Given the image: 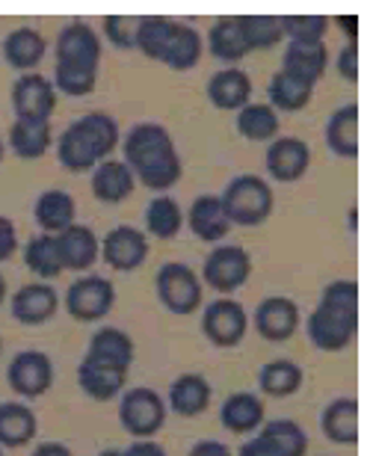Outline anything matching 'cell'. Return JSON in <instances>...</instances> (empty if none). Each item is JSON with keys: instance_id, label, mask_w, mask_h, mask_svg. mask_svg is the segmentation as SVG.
<instances>
[{"instance_id": "1", "label": "cell", "mask_w": 370, "mask_h": 456, "mask_svg": "<svg viewBox=\"0 0 370 456\" xmlns=\"http://www.w3.org/2000/svg\"><path fill=\"white\" fill-rule=\"evenodd\" d=\"M119 145L125 151V163L142 187L166 193L181 181V154L175 149L173 134L160 122H137Z\"/></svg>"}, {"instance_id": "2", "label": "cell", "mask_w": 370, "mask_h": 456, "mask_svg": "<svg viewBox=\"0 0 370 456\" xmlns=\"http://www.w3.org/2000/svg\"><path fill=\"white\" fill-rule=\"evenodd\" d=\"M220 199H222L231 225H246V228L267 223L276 208L273 187L267 184V178L252 175V172L231 178Z\"/></svg>"}, {"instance_id": "3", "label": "cell", "mask_w": 370, "mask_h": 456, "mask_svg": "<svg viewBox=\"0 0 370 456\" xmlns=\"http://www.w3.org/2000/svg\"><path fill=\"white\" fill-rule=\"evenodd\" d=\"M119 424L133 439H151L166 424V403L155 388H128L119 406Z\"/></svg>"}, {"instance_id": "4", "label": "cell", "mask_w": 370, "mask_h": 456, "mask_svg": "<svg viewBox=\"0 0 370 456\" xmlns=\"http://www.w3.org/2000/svg\"><path fill=\"white\" fill-rule=\"evenodd\" d=\"M157 297L173 314H196V308L202 305V279L196 276L193 267H187L181 261H169L157 270Z\"/></svg>"}, {"instance_id": "5", "label": "cell", "mask_w": 370, "mask_h": 456, "mask_svg": "<svg viewBox=\"0 0 370 456\" xmlns=\"http://www.w3.org/2000/svg\"><path fill=\"white\" fill-rule=\"evenodd\" d=\"M252 276V255L243 246L220 243L202 264V279L205 285H211L220 294H234L243 288Z\"/></svg>"}, {"instance_id": "6", "label": "cell", "mask_w": 370, "mask_h": 456, "mask_svg": "<svg viewBox=\"0 0 370 456\" xmlns=\"http://www.w3.org/2000/svg\"><path fill=\"white\" fill-rule=\"evenodd\" d=\"M101 36H98L86 21H71L60 30L57 42H53V60L57 66L71 69H89L98 71L101 66Z\"/></svg>"}, {"instance_id": "7", "label": "cell", "mask_w": 370, "mask_h": 456, "mask_svg": "<svg viewBox=\"0 0 370 456\" xmlns=\"http://www.w3.org/2000/svg\"><path fill=\"white\" fill-rule=\"evenodd\" d=\"M246 330H249V314L237 299L231 297H220L213 299L211 305L205 308L202 314V332L205 338L211 341L213 346H237L243 338H246Z\"/></svg>"}, {"instance_id": "8", "label": "cell", "mask_w": 370, "mask_h": 456, "mask_svg": "<svg viewBox=\"0 0 370 456\" xmlns=\"http://www.w3.org/2000/svg\"><path fill=\"white\" fill-rule=\"evenodd\" d=\"M309 341L323 353H338L344 346L353 344L356 332H358V314L341 312V308L332 305H318L309 317Z\"/></svg>"}, {"instance_id": "9", "label": "cell", "mask_w": 370, "mask_h": 456, "mask_svg": "<svg viewBox=\"0 0 370 456\" xmlns=\"http://www.w3.org/2000/svg\"><path fill=\"white\" fill-rule=\"evenodd\" d=\"M116 303V288L104 276H84L66 290V308L68 314L80 323H95L104 314H110Z\"/></svg>"}, {"instance_id": "10", "label": "cell", "mask_w": 370, "mask_h": 456, "mask_svg": "<svg viewBox=\"0 0 370 456\" xmlns=\"http://www.w3.org/2000/svg\"><path fill=\"white\" fill-rule=\"evenodd\" d=\"M12 110L15 118L24 122H51L53 110H57V89H53L51 77L30 71L21 75L12 84Z\"/></svg>"}, {"instance_id": "11", "label": "cell", "mask_w": 370, "mask_h": 456, "mask_svg": "<svg viewBox=\"0 0 370 456\" xmlns=\"http://www.w3.org/2000/svg\"><path fill=\"white\" fill-rule=\"evenodd\" d=\"M6 382L15 395L27 400L42 397L53 386V362L42 350H24L18 353L6 368Z\"/></svg>"}, {"instance_id": "12", "label": "cell", "mask_w": 370, "mask_h": 456, "mask_svg": "<svg viewBox=\"0 0 370 456\" xmlns=\"http://www.w3.org/2000/svg\"><path fill=\"white\" fill-rule=\"evenodd\" d=\"M101 258L107 267L131 273L146 264L149 258V234L137 225H116L104 234Z\"/></svg>"}, {"instance_id": "13", "label": "cell", "mask_w": 370, "mask_h": 456, "mask_svg": "<svg viewBox=\"0 0 370 456\" xmlns=\"http://www.w3.org/2000/svg\"><path fill=\"white\" fill-rule=\"evenodd\" d=\"M264 167H267V175L273 181H282V184L300 181L311 167L309 142L300 140V136H278V140L269 142Z\"/></svg>"}, {"instance_id": "14", "label": "cell", "mask_w": 370, "mask_h": 456, "mask_svg": "<svg viewBox=\"0 0 370 456\" xmlns=\"http://www.w3.org/2000/svg\"><path fill=\"white\" fill-rule=\"evenodd\" d=\"M300 326V305L291 297H267L255 308V330L264 341H287Z\"/></svg>"}, {"instance_id": "15", "label": "cell", "mask_w": 370, "mask_h": 456, "mask_svg": "<svg viewBox=\"0 0 370 456\" xmlns=\"http://www.w3.org/2000/svg\"><path fill=\"white\" fill-rule=\"evenodd\" d=\"M57 249H60L62 270L84 273L89 267H95V261L101 258V240H98V234L84 223H75V225H68L66 232H60Z\"/></svg>"}, {"instance_id": "16", "label": "cell", "mask_w": 370, "mask_h": 456, "mask_svg": "<svg viewBox=\"0 0 370 456\" xmlns=\"http://www.w3.org/2000/svg\"><path fill=\"white\" fill-rule=\"evenodd\" d=\"M57 290L44 281H36V285H24L12 294V303H9V312L18 323L24 326H42L48 323L53 314H57Z\"/></svg>"}, {"instance_id": "17", "label": "cell", "mask_w": 370, "mask_h": 456, "mask_svg": "<svg viewBox=\"0 0 370 456\" xmlns=\"http://www.w3.org/2000/svg\"><path fill=\"white\" fill-rule=\"evenodd\" d=\"M184 220L189 223V232L205 243H220L222 237L231 232V220H229V214H225L222 199L213 193L196 196V202L189 205Z\"/></svg>"}, {"instance_id": "18", "label": "cell", "mask_w": 370, "mask_h": 456, "mask_svg": "<svg viewBox=\"0 0 370 456\" xmlns=\"http://www.w3.org/2000/svg\"><path fill=\"white\" fill-rule=\"evenodd\" d=\"M252 98V77L237 66L220 69L216 75L207 80V102H211L216 110H234L246 107Z\"/></svg>"}, {"instance_id": "19", "label": "cell", "mask_w": 370, "mask_h": 456, "mask_svg": "<svg viewBox=\"0 0 370 456\" xmlns=\"http://www.w3.org/2000/svg\"><path fill=\"white\" fill-rule=\"evenodd\" d=\"M86 359L104 364V368H113V370L128 373L131 370V362H133V338L125 330H116V326H104V330H98L92 338H89Z\"/></svg>"}, {"instance_id": "20", "label": "cell", "mask_w": 370, "mask_h": 456, "mask_svg": "<svg viewBox=\"0 0 370 456\" xmlns=\"http://www.w3.org/2000/svg\"><path fill=\"white\" fill-rule=\"evenodd\" d=\"M0 51H4L6 66L30 75V71L44 60V53H48V39H44L39 30H33V27H18V30L6 33Z\"/></svg>"}, {"instance_id": "21", "label": "cell", "mask_w": 370, "mask_h": 456, "mask_svg": "<svg viewBox=\"0 0 370 456\" xmlns=\"http://www.w3.org/2000/svg\"><path fill=\"white\" fill-rule=\"evenodd\" d=\"M133 187H137V178L125 160H101L92 169V196L98 202L119 205L133 193Z\"/></svg>"}, {"instance_id": "22", "label": "cell", "mask_w": 370, "mask_h": 456, "mask_svg": "<svg viewBox=\"0 0 370 456\" xmlns=\"http://www.w3.org/2000/svg\"><path fill=\"white\" fill-rule=\"evenodd\" d=\"M33 220L39 223L42 234H53V237H57L60 232H66L68 225L77 223L75 196L66 193V190H44V193L36 199Z\"/></svg>"}, {"instance_id": "23", "label": "cell", "mask_w": 370, "mask_h": 456, "mask_svg": "<svg viewBox=\"0 0 370 456\" xmlns=\"http://www.w3.org/2000/svg\"><path fill=\"white\" fill-rule=\"evenodd\" d=\"M71 127H75V131L84 136L86 145L95 151L98 160H110V154L119 149V142H122L119 122H116L113 116L101 113V110H92V113L75 118Z\"/></svg>"}, {"instance_id": "24", "label": "cell", "mask_w": 370, "mask_h": 456, "mask_svg": "<svg viewBox=\"0 0 370 456\" xmlns=\"http://www.w3.org/2000/svg\"><path fill=\"white\" fill-rule=\"evenodd\" d=\"M220 421L229 433H255L264 424V400L252 395V391H234L220 409Z\"/></svg>"}, {"instance_id": "25", "label": "cell", "mask_w": 370, "mask_h": 456, "mask_svg": "<svg viewBox=\"0 0 370 456\" xmlns=\"http://www.w3.org/2000/svg\"><path fill=\"white\" fill-rule=\"evenodd\" d=\"M329 66V48L326 42H311V45H300L291 42L282 53V71L294 77H302L309 84L318 86V80L323 77V71Z\"/></svg>"}, {"instance_id": "26", "label": "cell", "mask_w": 370, "mask_h": 456, "mask_svg": "<svg viewBox=\"0 0 370 456\" xmlns=\"http://www.w3.org/2000/svg\"><path fill=\"white\" fill-rule=\"evenodd\" d=\"M211 406V382L202 373H181L169 386V409L181 418H196Z\"/></svg>"}, {"instance_id": "27", "label": "cell", "mask_w": 370, "mask_h": 456, "mask_svg": "<svg viewBox=\"0 0 370 456\" xmlns=\"http://www.w3.org/2000/svg\"><path fill=\"white\" fill-rule=\"evenodd\" d=\"M311 95H314V84H309V80H302V77L287 75V71H282V69H278L267 84V104L273 107L276 113L278 110L300 113L309 107Z\"/></svg>"}, {"instance_id": "28", "label": "cell", "mask_w": 370, "mask_h": 456, "mask_svg": "<svg viewBox=\"0 0 370 456\" xmlns=\"http://www.w3.org/2000/svg\"><path fill=\"white\" fill-rule=\"evenodd\" d=\"M326 145L338 158H356L358 154V104L347 102L332 110L326 122Z\"/></svg>"}, {"instance_id": "29", "label": "cell", "mask_w": 370, "mask_h": 456, "mask_svg": "<svg viewBox=\"0 0 370 456\" xmlns=\"http://www.w3.org/2000/svg\"><path fill=\"white\" fill-rule=\"evenodd\" d=\"M125 379H128V373L104 368V364H98L92 359H84L77 368V386L84 388L86 397L98 400V403H107V400L119 397L125 391Z\"/></svg>"}, {"instance_id": "30", "label": "cell", "mask_w": 370, "mask_h": 456, "mask_svg": "<svg viewBox=\"0 0 370 456\" xmlns=\"http://www.w3.org/2000/svg\"><path fill=\"white\" fill-rule=\"evenodd\" d=\"M320 427L329 442L356 444L358 442V403L353 397H338L323 409Z\"/></svg>"}, {"instance_id": "31", "label": "cell", "mask_w": 370, "mask_h": 456, "mask_svg": "<svg viewBox=\"0 0 370 456\" xmlns=\"http://www.w3.org/2000/svg\"><path fill=\"white\" fill-rule=\"evenodd\" d=\"M202 53H205V42H202V36H198V30H193L189 24L175 21V30H173V36H169L166 51H164V57H160V62L169 66L173 71H189V69L198 66Z\"/></svg>"}, {"instance_id": "32", "label": "cell", "mask_w": 370, "mask_h": 456, "mask_svg": "<svg viewBox=\"0 0 370 456\" xmlns=\"http://www.w3.org/2000/svg\"><path fill=\"white\" fill-rule=\"evenodd\" d=\"M9 149L21 160H39L51 149V122H24L15 118L9 127Z\"/></svg>"}, {"instance_id": "33", "label": "cell", "mask_w": 370, "mask_h": 456, "mask_svg": "<svg viewBox=\"0 0 370 456\" xmlns=\"http://www.w3.org/2000/svg\"><path fill=\"white\" fill-rule=\"evenodd\" d=\"M36 415L24 403H0V448H24L36 436Z\"/></svg>"}, {"instance_id": "34", "label": "cell", "mask_w": 370, "mask_h": 456, "mask_svg": "<svg viewBox=\"0 0 370 456\" xmlns=\"http://www.w3.org/2000/svg\"><path fill=\"white\" fill-rule=\"evenodd\" d=\"M207 51H211L216 60H225V62H240L243 57H249L237 15H222L220 21H213L211 33H207Z\"/></svg>"}, {"instance_id": "35", "label": "cell", "mask_w": 370, "mask_h": 456, "mask_svg": "<svg viewBox=\"0 0 370 456\" xmlns=\"http://www.w3.org/2000/svg\"><path fill=\"white\" fill-rule=\"evenodd\" d=\"M258 388L267 397H291L302 388V368L291 359H273L258 370Z\"/></svg>"}, {"instance_id": "36", "label": "cell", "mask_w": 370, "mask_h": 456, "mask_svg": "<svg viewBox=\"0 0 370 456\" xmlns=\"http://www.w3.org/2000/svg\"><path fill=\"white\" fill-rule=\"evenodd\" d=\"M184 228V211L173 196L160 193L146 208V234L157 237V240H173Z\"/></svg>"}, {"instance_id": "37", "label": "cell", "mask_w": 370, "mask_h": 456, "mask_svg": "<svg viewBox=\"0 0 370 456\" xmlns=\"http://www.w3.org/2000/svg\"><path fill=\"white\" fill-rule=\"evenodd\" d=\"M258 436L278 456H305L309 453V436H305L302 427L291 421V418H276V421L261 424Z\"/></svg>"}, {"instance_id": "38", "label": "cell", "mask_w": 370, "mask_h": 456, "mask_svg": "<svg viewBox=\"0 0 370 456\" xmlns=\"http://www.w3.org/2000/svg\"><path fill=\"white\" fill-rule=\"evenodd\" d=\"M234 125H237V134L243 140L267 142V140H276V134H278V113L269 104L249 102L246 107L237 110V122Z\"/></svg>"}, {"instance_id": "39", "label": "cell", "mask_w": 370, "mask_h": 456, "mask_svg": "<svg viewBox=\"0 0 370 456\" xmlns=\"http://www.w3.org/2000/svg\"><path fill=\"white\" fill-rule=\"evenodd\" d=\"M173 30H175V21H173V18H166V15H142V18H137V48H133V51H140L142 57L160 62Z\"/></svg>"}, {"instance_id": "40", "label": "cell", "mask_w": 370, "mask_h": 456, "mask_svg": "<svg viewBox=\"0 0 370 456\" xmlns=\"http://www.w3.org/2000/svg\"><path fill=\"white\" fill-rule=\"evenodd\" d=\"M243 42H246L249 53L276 48L285 39L282 33V18L278 15H237Z\"/></svg>"}, {"instance_id": "41", "label": "cell", "mask_w": 370, "mask_h": 456, "mask_svg": "<svg viewBox=\"0 0 370 456\" xmlns=\"http://www.w3.org/2000/svg\"><path fill=\"white\" fill-rule=\"evenodd\" d=\"M24 264L39 279H57L60 273H62L57 237H53V234H36V237H30V243L24 246Z\"/></svg>"}, {"instance_id": "42", "label": "cell", "mask_w": 370, "mask_h": 456, "mask_svg": "<svg viewBox=\"0 0 370 456\" xmlns=\"http://www.w3.org/2000/svg\"><path fill=\"white\" fill-rule=\"evenodd\" d=\"M57 160L68 172H92L98 163H101L95 158V151L86 145L84 136H80L71 125L60 134V140H57Z\"/></svg>"}, {"instance_id": "43", "label": "cell", "mask_w": 370, "mask_h": 456, "mask_svg": "<svg viewBox=\"0 0 370 456\" xmlns=\"http://www.w3.org/2000/svg\"><path fill=\"white\" fill-rule=\"evenodd\" d=\"M278 18H282V33L291 42H300V45L323 42L329 33L326 15H278Z\"/></svg>"}, {"instance_id": "44", "label": "cell", "mask_w": 370, "mask_h": 456, "mask_svg": "<svg viewBox=\"0 0 370 456\" xmlns=\"http://www.w3.org/2000/svg\"><path fill=\"white\" fill-rule=\"evenodd\" d=\"M53 89L57 95H71V98H84L89 93H95V84H98V71H89V69H71V66H57L53 62V77H51Z\"/></svg>"}, {"instance_id": "45", "label": "cell", "mask_w": 370, "mask_h": 456, "mask_svg": "<svg viewBox=\"0 0 370 456\" xmlns=\"http://www.w3.org/2000/svg\"><path fill=\"white\" fill-rule=\"evenodd\" d=\"M104 36L113 48L119 51H133L137 48V18H125V15H107L104 21Z\"/></svg>"}, {"instance_id": "46", "label": "cell", "mask_w": 370, "mask_h": 456, "mask_svg": "<svg viewBox=\"0 0 370 456\" xmlns=\"http://www.w3.org/2000/svg\"><path fill=\"white\" fill-rule=\"evenodd\" d=\"M320 303L323 305H332V308H341V312L358 314V285H356L353 279L329 281V285L323 288Z\"/></svg>"}, {"instance_id": "47", "label": "cell", "mask_w": 370, "mask_h": 456, "mask_svg": "<svg viewBox=\"0 0 370 456\" xmlns=\"http://www.w3.org/2000/svg\"><path fill=\"white\" fill-rule=\"evenodd\" d=\"M335 71H338V77L347 80V84H356L358 80V42H347L344 48L338 51Z\"/></svg>"}, {"instance_id": "48", "label": "cell", "mask_w": 370, "mask_h": 456, "mask_svg": "<svg viewBox=\"0 0 370 456\" xmlns=\"http://www.w3.org/2000/svg\"><path fill=\"white\" fill-rule=\"evenodd\" d=\"M15 249H18V228L12 220L0 216V264L12 258Z\"/></svg>"}, {"instance_id": "49", "label": "cell", "mask_w": 370, "mask_h": 456, "mask_svg": "<svg viewBox=\"0 0 370 456\" xmlns=\"http://www.w3.org/2000/svg\"><path fill=\"white\" fill-rule=\"evenodd\" d=\"M189 456H234L229 444H222V442H216V439H205V442H198L193 451H189Z\"/></svg>"}, {"instance_id": "50", "label": "cell", "mask_w": 370, "mask_h": 456, "mask_svg": "<svg viewBox=\"0 0 370 456\" xmlns=\"http://www.w3.org/2000/svg\"><path fill=\"white\" fill-rule=\"evenodd\" d=\"M122 456H166V451L151 439H137L128 451H122Z\"/></svg>"}, {"instance_id": "51", "label": "cell", "mask_w": 370, "mask_h": 456, "mask_svg": "<svg viewBox=\"0 0 370 456\" xmlns=\"http://www.w3.org/2000/svg\"><path fill=\"white\" fill-rule=\"evenodd\" d=\"M237 456H278V453L269 448L261 436H252L249 442H243V448L237 451Z\"/></svg>"}, {"instance_id": "52", "label": "cell", "mask_w": 370, "mask_h": 456, "mask_svg": "<svg viewBox=\"0 0 370 456\" xmlns=\"http://www.w3.org/2000/svg\"><path fill=\"white\" fill-rule=\"evenodd\" d=\"M335 24H338V30L347 36V42H358V27H362V21H358V15L344 12V15H338V18H335Z\"/></svg>"}, {"instance_id": "53", "label": "cell", "mask_w": 370, "mask_h": 456, "mask_svg": "<svg viewBox=\"0 0 370 456\" xmlns=\"http://www.w3.org/2000/svg\"><path fill=\"white\" fill-rule=\"evenodd\" d=\"M33 456H75V453H71L62 442H42L39 448L33 451Z\"/></svg>"}, {"instance_id": "54", "label": "cell", "mask_w": 370, "mask_h": 456, "mask_svg": "<svg viewBox=\"0 0 370 456\" xmlns=\"http://www.w3.org/2000/svg\"><path fill=\"white\" fill-rule=\"evenodd\" d=\"M4 299H6V279H4V273H0V305H4Z\"/></svg>"}, {"instance_id": "55", "label": "cell", "mask_w": 370, "mask_h": 456, "mask_svg": "<svg viewBox=\"0 0 370 456\" xmlns=\"http://www.w3.org/2000/svg\"><path fill=\"white\" fill-rule=\"evenodd\" d=\"M98 456H122V451H104V453H98Z\"/></svg>"}, {"instance_id": "56", "label": "cell", "mask_w": 370, "mask_h": 456, "mask_svg": "<svg viewBox=\"0 0 370 456\" xmlns=\"http://www.w3.org/2000/svg\"><path fill=\"white\" fill-rule=\"evenodd\" d=\"M4 154H6V145H4V140H0V163H4Z\"/></svg>"}, {"instance_id": "57", "label": "cell", "mask_w": 370, "mask_h": 456, "mask_svg": "<svg viewBox=\"0 0 370 456\" xmlns=\"http://www.w3.org/2000/svg\"><path fill=\"white\" fill-rule=\"evenodd\" d=\"M0 456H6V453H4V448H0Z\"/></svg>"}, {"instance_id": "58", "label": "cell", "mask_w": 370, "mask_h": 456, "mask_svg": "<svg viewBox=\"0 0 370 456\" xmlns=\"http://www.w3.org/2000/svg\"><path fill=\"white\" fill-rule=\"evenodd\" d=\"M0 353H4V344H0Z\"/></svg>"}]
</instances>
